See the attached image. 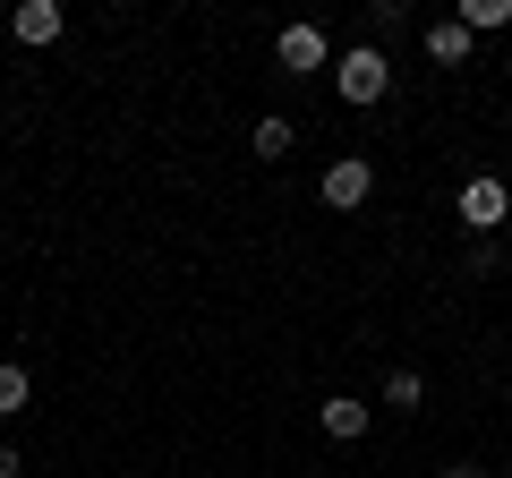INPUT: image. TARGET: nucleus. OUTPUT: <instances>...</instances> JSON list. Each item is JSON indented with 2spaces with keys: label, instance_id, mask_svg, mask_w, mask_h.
Returning <instances> with one entry per match:
<instances>
[{
  "label": "nucleus",
  "instance_id": "1",
  "mask_svg": "<svg viewBox=\"0 0 512 478\" xmlns=\"http://www.w3.org/2000/svg\"><path fill=\"white\" fill-rule=\"evenodd\" d=\"M333 86H342V103H384L393 94V60H384V43H350L342 60H333Z\"/></svg>",
  "mask_w": 512,
  "mask_h": 478
},
{
  "label": "nucleus",
  "instance_id": "2",
  "mask_svg": "<svg viewBox=\"0 0 512 478\" xmlns=\"http://www.w3.org/2000/svg\"><path fill=\"white\" fill-rule=\"evenodd\" d=\"M367 197H376V163H367V154H342V163H325V205H333V214H359Z\"/></svg>",
  "mask_w": 512,
  "mask_h": 478
},
{
  "label": "nucleus",
  "instance_id": "3",
  "mask_svg": "<svg viewBox=\"0 0 512 478\" xmlns=\"http://www.w3.org/2000/svg\"><path fill=\"white\" fill-rule=\"evenodd\" d=\"M274 60H282V77H316V69H325V26L291 18V26L274 35Z\"/></svg>",
  "mask_w": 512,
  "mask_h": 478
},
{
  "label": "nucleus",
  "instance_id": "4",
  "mask_svg": "<svg viewBox=\"0 0 512 478\" xmlns=\"http://www.w3.org/2000/svg\"><path fill=\"white\" fill-rule=\"evenodd\" d=\"M9 35L43 52V43H60V35H69V9H60V0H18V9H9Z\"/></svg>",
  "mask_w": 512,
  "mask_h": 478
},
{
  "label": "nucleus",
  "instance_id": "5",
  "mask_svg": "<svg viewBox=\"0 0 512 478\" xmlns=\"http://www.w3.org/2000/svg\"><path fill=\"white\" fill-rule=\"evenodd\" d=\"M504 214H512V188H504V180H487V171L461 180V222H470V231H495Z\"/></svg>",
  "mask_w": 512,
  "mask_h": 478
},
{
  "label": "nucleus",
  "instance_id": "6",
  "mask_svg": "<svg viewBox=\"0 0 512 478\" xmlns=\"http://www.w3.org/2000/svg\"><path fill=\"white\" fill-rule=\"evenodd\" d=\"M316 419H325V436H333V444H359L376 410H367V402H350V393H325V410H316Z\"/></svg>",
  "mask_w": 512,
  "mask_h": 478
},
{
  "label": "nucleus",
  "instance_id": "7",
  "mask_svg": "<svg viewBox=\"0 0 512 478\" xmlns=\"http://www.w3.org/2000/svg\"><path fill=\"white\" fill-rule=\"evenodd\" d=\"M427 60H436V69H470V26H461V18L427 26Z\"/></svg>",
  "mask_w": 512,
  "mask_h": 478
},
{
  "label": "nucleus",
  "instance_id": "8",
  "mask_svg": "<svg viewBox=\"0 0 512 478\" xmlns=\"http://www.w3.org/2000/svg\"><path fill=\"white\" fill-rule=\"evenodd\" d=\"M248 146H256V163H282V154L299 146V129L282 120V111H256V137H248Z\"/></svg>",
  "mask_w": 512,
  "mask_h": 478
},
{
  "label": "nucleus",
  "instance_id": "9",
  "mask_svg": "<svg viewBox=\"0 0 512 478\" xmlns=\"http://www.w3.org/2000/svg\"><path fill=\"white\" fill-rule=\"evenodd\" d=\"M427 402V376L419 368H384V410H419Z\"/></svg>",
  "mask_w": 512,
  "mask_h": 478
},
{
  "label": "nucleus",
  "instance_id": "10",
  "mask_svg": "<svg viewBox=\"0 0 512 478\" xmlns=\"http://www.w3.org/2000/svg\"><path fill=\"white\" fill-rule=\"evenodd\" d=\"M26 402H35V376H26L18 359H0V419H18Z\"/></svg>",
  "mask_w": 512,
  "mask_h": 478
},
{
  "label": "nucleus",
  "instance_id": "11",
  "mask_svg": "<svg viewBox=\"0 0 512 478\" xmlns=\"http://www.w3.org/2000/svg\"><path fill=\"white\" fill-rule=\"evenodd\" d=\"M461 26L470 35H495V26H512V0H461Z\"/></svg>",
  "mask_w": 512,
  "mask_h": 478
},
{
  "label": "nucleus",
  "instance_id": "12",
  "mask_svg": "<svg viewBox=\"0 0 512 478\" xmlns=\"http://www.w3.org/2000/svg\"><path fill=\"white\" fill-rule=\"evenodd\" d=\"M393 26H402V0H376V9H367V43L393 35Z\"/></svg>",
  "mask_w": 512,
  "mask_h": 478
},
{
  "label": "nucleus",
  "instance_id": "13",
  "mask_svg": "<svg viewBox=\"0 0 512 478\" xmlns=\"http://www.w3.org/2000/svg\"><path fill=\"white\" fill-rule=\"evenodd\" d=\"M0 478H18V444H0Z\"/></svg>",
  "mask_w": 512,
  "mask_h": 478
},
{
  "label": "nucleus",
  "instance_id": "14",
  "mask_svg": "<svg viewBox=\"0 0 512 478\" xmlns=\"http://www.w3.org/2000/svg\"><path fill=\"white\" fill-rule=\"evenodd\" d=\"M444 478H487V470H478V461H453V470H444Z\"/></svg>",
  "mask_w": 512,
  "mask_h": 478
}]
</instances>
